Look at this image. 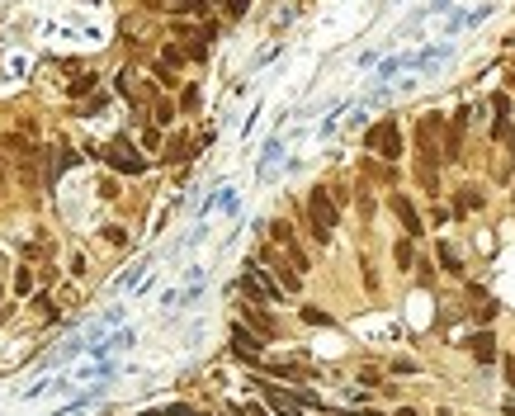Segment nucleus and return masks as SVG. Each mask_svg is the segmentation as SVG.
<instances>
[{"label": "nucleus", "mask_w": 515, "mask_h": 416, "mask_svg": "<svg viewBox=\"0 0 515 416\" xmlns=\"http://www.w3.org/2000/svg\"><path fill=\"white\" fill-rule=\"evenodd\" d=\"M307 227H312V236H317L322 246L331 241V232H336V204H331V189H322V184L307 194Z\"/></svg>", "instance_id": "obj_1"}, {"label": "nucleus", "mask_w": 515, "mask_h": 416, "mask_svg": "<svg viewBox=\"0 0 515 416\" xmlns=\"http://www.w3.org/2000/svg\"><path fill=\"white\" fill-rule=\"evenodd\" d=\"M28 288H33V275H28V265H19L15 270V293H28Z\"/></svg>", "instance_id": "obj_16"}, {"label": "nucleus", "mask_w": 515, "mask_h": 416, "mask_svg": "<svg viewBox=\"0 0 515 416\" xmlns=\"http://www.w3.org/2000/svg\"><path fill=\"white\" fill-rule=\"evenodd\" d=\"M392 256H397V270H411V265H416V246H411V236H407V241H397Z\"/></svg>", "instance_id": "obj_14"}, {"label": "nucleus", "mask_w": 515, "mask_h": 416, "mask_svg": "<svg viewBox=\"0 0 515 416\" xmlns=\"http://www.w3.org/2000/svg\"><path fill=\"white\" fill-rule=\"evenodd\" d=\"M105 156H109V166H114V171H123V175H142V171H147V161L133 152V142H128V137H114Z\"/></svg>", "instance_id": "obj_4"}, {"label": "nucleus", "mask_w": 515, "mask_h": 416, "mask_svg": "<svg viewBox=\"0 0 515 416\" xmlns=\"http://www.w3.org/2000/svg\"><path fill=\"white\" fill-rule=\"evenodd\" d=\"M246 322H251V327H255L260 336H274V322L265 317V312H251V308H246Z\"/></svg>", "instance_id": "obj_15"}, {"label": "nucleus", "mask_w": 515, "mask_h": 416, "mask_svg": "<svg viewBox=\"0 0 515 416\" xmlns=\"http://www.w3.org/2000/svg\"><path fill=\"white\" fill-rule=\"evenodd\" d=\"M85 90H95V76H81V80H71V95H85Z\"/></svg>", "instance_id": "obj_22"}, {"label": "nucleus", "mask_w": 515, "mask_h": 416, "mask_svg": "<svg viewBox=\"0 0 515 416\" xmlns=\"http://www.w3.org/2000/svg\"><path fill=\"white\" fill-rule=\"evenodd\" d=\"M175 15H208V0H165Z\"/></svg>", "instance_id": "obj_11"}, {"label": "nucleus", "mask_w": 515, "mask_h": 416, "mask_svg": "<svg viewBox=\"0 0 515 416\" xmlns=\"http://www.w3.org/2000/svg\"><path fill=\"white\" fill-rule=\"evenodd\" d=\"M246 416H265V412H260V407H251V412H246Z\"/></svg>", "instance_id": "obj_26"}, {"label": "nucleus", "mask_w": 515, "mask_h": 416, "mask_svg": "<svg viewBox=\"0 0 515 416\" xmlns=\"http://www.w3.org/2000/svg\"><path fill=\"white\" fill-rule=\"evenodd\" d=\"M473 355H478V364H491L496 360V336H491V331H478V336H473Z\"/></svg>", "instance_id": "obj_10"}, {"label": "nucleus", "mask_w": 515, "mask_h": 416, "mask_svg": "<svg viewBox=\"0 0 515 416\" xmlns=\"http://www.w3.org/2000/svg\"><path fill=\"white\" fill-rule=\"evenodd\" d=\"M185 156H190V137H185V132H175V137H170V147H165V161H185Z\"/></svg>", "instance_id": "obj_12"}, {"label": "nucleus", "mask_w": 515, "mask_h": 416, "mask_svg": "<svg viewBox=\"0 0 515 416\" xmlns=\"http://www.w3.org/2000/svg\"><path fill=\"white\" fill-rule=\"evenodd\" d=\"M468 114H473V109H459L454 128L444 132V161H463V123H468Z\"/></svg>", "instance_id": "obj_6"}, {"label": "nucleus", "mask_w": 515, "mask_h": 416, "mask_svg": "<svg viewBox=\"0 0 515 416\" xmlns=\"http://www.w3.org/2000/svg\"><path fill=\"white\" fill-rule=\"evenodd\" d=\"M242 293H246V298H255V303H279V298H284V288L265 275V265H260V260H251V265H246Z\"/></svg>", "instance_id": "obj_3"}, {"label": "nucleus", "mask_w": 515, "mask_h": 416, "mask_svg": "<svg viewBox=\"0 0 515 416\" xmlns=\"http://www.w3.org/2000/svg\"><path fill=\"white\" fill-rule=\"evenodd\" d=\"M274 241H279V246H289V241H293V232H289V223H274Z\"/></svg>", "instance_id": "obj_21"}, {"label": "nucleus", "mask_w": 515, "mask_h": 416, "mask_svg": "<svg viewBox=\"0 0 515 416\" xmlns=\"http://www.w3.org/2000/svg\"><path fill=\"white\" fill-rule=\"evenodd\" d=\"M260 265H265V275H274V284L284 288V293H298L302 275L293 270V265H284V260L274 256V251H260Z\"/></svg>", "instance_id": "obj_5"}, {"label": "nucleus", "mask_w": 515, "mask_h": 416, "mask_svg": "<svg viewBox=\"0 0 515 416\" xmlns=\"http://www.w3.org/2000/svg\"><path fill=\"white\" fill-rule=\"evenodd\" d=\"M392 213L402 218V227H407V236H421V232H426V227H421V213L411 208V199H407V194H392Z\"/></svg>", "instance_id": "obj_7"}, {"label": "nucleus", "mask_w": 515, "mask_h": 416, "mask_svg": "<svg viewBox=\"0 0 515 416\" xmlns=\"http://www.w3.org/2000/svg\"><path fill=\"white\" fill-rule=\"evenodd\" d=\"M180 62H185V52H180V48H161V67H170V71H175Z\"/></svg>", "instance_id": "obj_18"}, {"label": "nucleus", "mask_w": 515, "mask_h": 416, "mask_svg": "<svg viewBox=\"0 0 515 416\" xmlns=\"http://www.w3.org/2000/svg\"><path fill=\"white\" fill-rule=\"evenodd\" d=\"M364 152L383 156V161H397L402 156V128H397V119H383L374 128L364 132Z\"/></svg>", "instance_id": "obj_2"}, {"label": "nucleus", "mask_w": 515, "mask_h": 416, "mask_svg": "<svg viewBox=\"0 0 515 416\" xmlns=\"http://www.w3.org/2000/svg\"><path fill=\"white\" fill-rule=\"evenodd\" d=\"M152 119H156V128H165V123L175 119V104H170V100H152Z\"/></svg>", "instance_id": "obj_13"}, {"label": "nucleus", "mask_w": 515, "mask_h": 416, "mask_svg": "<svg viewBox=\"0 0 515 416\" xmlns=\"http://www.w3.org/2000/svg\"><path fill=\"white\" fill-rule=\"evenodd\" d=\"M506 416H515V407H511V402H506Z\"/></svg>", "instance_id": "obj_27"}, {"label": "nucleus", "mask_w": 515, "mask_h": 416, "mask_svg": "<svg viewBox=\"0 0 515 416\" xmlns=\"http://www.w3.org/2000/svg\"><path fill=\"white\" fill-rule=\"evenodd\" d=\"M222 5H227V15L237 19V15H246V5H251V0H222Z\"/></svg>", "instance_id": "obj_24"}, {"label": "nucleus", "mask_w": 515, "mask_h": 416, "mask_svg": "<svg viewBox=\"0 0 515 416\" xmlns=\"http://www.w3.org/2000/svg\"><path fill=\"white\" fill-rule=\"evenodd\" d=\"M142 142H147V152H156V147H161V132L147 128V132H142Z\"/></svg>", "instance_id": "obj_23"}, {"label": "nucleus", "mask_w": 515, "mask_h": 416, "mask_svg": "<svg viewBox=\"0 0 515 416\" xmlns=\"http://www.w3.org/2000/svg\"><path fill=\"white\" fill-rule=\"evenodd\" d=\"M440 260H444V270H454V275L463 270V265H459V256H454V246H444V241H440Z\"/></svg>", "instance_id": "obj_17"}, {"label": "nucleus", "mask_w": 515, "mask_h": 416, "mask_svg": "<svg viewBox=\"0 0 515 416\" xmlns=\"http://www.w3.org/2000/svg\"><path fill=\"white\" fill-rule=\"evenodd\" d=\"M482 204V194H473V189H463L459 194V213H468V208H478Z\"/></svg>", "instance_id": "obj_19"}, {"label": "nucleus", "mask_w": 515, "mask_h": 416, "mask_svg": "<svg viewBox=\"0 0 515 416\" xmlns=\"http://www.w3.org/2000/svg\"><path fill=\"white\" fill-rule=\"evenodd\" d=\"M265 402H270V407H274V412H279V416H302V407H298V402H293L289 392L270 388V383H265Z\"/></svg>", "instance_id": "obj_9"}, {"label": "nucleus", "mask_w": 515, "mask_h": 416, "mask_svg": "<svg viewBox=\"0 0 515 416\" xmlns=\"http://www.w3.org/2000/svg\"><path fill=\"white\" fill-rule=\"evenodd\" d=\"M180 104H185V109H199V90H194V85H190V90L180 95Z\"/></svg>", "instance_id": "obj_25"}, {"label": "nucleus", "mask_w": 515, "mask_h": 416, "mask_svg": "<svg viewBox=\"0 0 515 416\" xmlns=\"http://www.w3.org/2000/svg\"><path fill=\"white\" fill-rule=\"evenodd\" d=\"M302 322H312V327H326L331 317H326V312H317V308H302Z\"/></svg>", "instance_id": "obj_20"}, {"label": "nucleus", "mask_w": 515, "mask_h": 416, "mask_svg": "<svg viewBox=\"0 0 515 416\" xmlns=\"http://www.w3.org/2000/svg\"><path fill=\"white\" fill-rule=\"evenodd\" d=\"M232 350L246 355V360H255V355H260V336H255V331H246V327H232Z\"/></svg>", "instance_id": "obj_8"}]
</instances>
